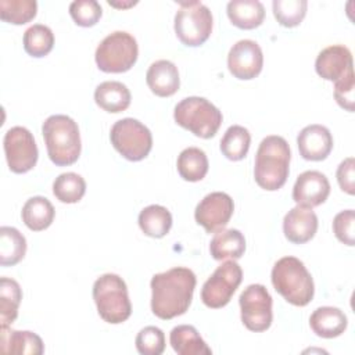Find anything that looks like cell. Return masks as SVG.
<instances>
[{
  "label": "cell",
  "mask_w": 355,
  "mask_h": 355,
  "mask_svg": "<svg viewBox=\"0 0 355 355\" xmlns=\"http://www.w3.org/2000/svg\"><path fill=\"white\" fill-rule=\"evenodd\" d=\"M354 89H355L354 72L334 82V98L340 107H343L349 112L354 111V104H355Z\"/></svg>",
  "instance_id": "cell-39"
},
{
  "label": "cell",
  "mask_w": 355,
  "mask_h": 355,
  "mask_svg": "<svg viewBox=\"0 0 355 355\" xmlns=\"http://www.w3.org/2000/svg\"><path fill=\"white\" fill-rule=\"evenodd\" d=\"M272 284L275 290L295 306L308 305L315 294L311 273L295 257L280 258L272 269Z\"/></svg>",
  "instance_id": "cell-4"
},
{
  "label": "cell",
  "mask_w": 355,
  "mask_h": 355,
  "mask_svg": "<svg viewBox=\"0 0 355 355\" xmlns=\"http://www.w3.org/2000/svg\"><path fill=\"white\" fill-rule=\"evenodd\" d=\"M139 226L148 237L161 239L166 236L172 227V215L162 205H148L139 214Z\"/></svg>",
  "instance_id": "cell-27"
},
{
  "label": "cell",
  "mask_w": 355,
  "mask_h": 355,
  "mask_svg": "<svg viewBox=\"0 0 355 355\" xmlns=\"http://www.w3.org/2000/svg\"><path fill=\"white\" fill-rule=\"evenodd\" d=\"M175 14V33L178 39L190 47L204 44L212 32V14L201 1H179Z\"/></svg>",
  "instance_id": "cell-8"
},
{
  "label": "cell",
  "mask_w": 355,
  "mask_h": 355,
  "mask_svg": "<svg viewBox=\"0 0 355 355\" xmlns=\"http://www.w3.org/2000/svg\"><path fill=\"white\" fill-rule=\"evenodd\" d=\"M241 322L251 331H265L270 327L272 297L263 284H250L239 298Z\"/></svg>",
  "instance_id": "cell-11"
},
{
  "label": "cell",
  "mask_w": 355,
  "mask_h": 355,
  "mask_svg": "<svg viewBox=\"0 0 355 355\" xmlns=\"http://www.w3.org/2000/svg\"><path fill=\"white\" fill-rule=\"evenodd\" d=\"M306 0H273V15L282 26L294 28L306 14Z\"/></svg>",
  "instance_id": "cell-35"
},
{
  "label": "cell",
  "mask_w": 355,
  "mask_h": 355,
  "mask_svg": "<svg viewBox=\"0 0 355 355\" xmlns=\"http://www.w3.org/2000/svg\"><path fill=\"white\" fill-rule=\"evenodd\" d=\"M330 194V183L319 171L302 172L293 187V200L297 205L313 208L323 204Z\"/></svg>",
  "instance_id": "cell-15"
},
{
  "label": "cell",
  "mask_w": 355,
  "mask_h": 355,
  "mask_svg": "<svg viewBox=\"0 0 355 355\" xmlns=\"http://www.w3.org/2000/svg\"><path fill=\"white\" fill-rule=\"evenodd\" d=\"M136 349L143 355H161L165 351V334L159 327L147 326L136 336Z\"/></svg>",
  "instance_id": "cell-36"
},
{
  "label": "cell",
  "mask_w": 355,
  "mask_h": 355,
  "mask_svg": "<svg viewBox=\"0 0 355 355\" xmlns=\"http://www.w3.org/2000/svg\"><path fill=\"white\" fill-rule=\"evenodd\" d=\"M250 144H251L250 132L244 126L233 125L225 132L220 140V151L227 159L240 161L247 155L250 150Z\"/></svg>",
  "instance_id": "cell-31"
},
{
  "label": "cell",
  "mask_w": 355,
  "mask_h": 355,
  "mask_svg": "<svg viewBox=\"0 0 355 355\" xmlns=\"http://www.w3.org/2000/svg\"><path fill=\"white\" fill-rule=\"evenodd\" d=\"M49 158L58 166L72 165L80 155V135L76 122L67 115H51L42 126Z\"/></svg>",
  "instance_id": "cell-3"
},
{
  "label": "cell",
  "mask_w": 355,
  "mask_h": 355,
  "mask_svg": "<svg viewBox=\"0 0 355 355\" xmlns=\"http://www.w3.org/2000/svg\"><path fill=\"white\" fill-rule=\"evenodd\" d=\"M300 154L306 161H323L333 148L330 130L323 125H308L297 137Z\"/></svg>",
  "instance_id": "cell-17"
},
{
  "label": "cell",
  "mask_w": 355,
  "mask_h": 355,
  "mask_svg": "<svg viewBox=\"0 0 355 355\" xmlns=\"http://www.w3.org/2000/svg\"><path fill=\"white\" fill-rule=\"evenodd\" d=\"M348 320L345 313L336 306H320L309 318L312 331L322 338H334L341 336L347 329Z\"/></svg>",
  "instance_id": "cell-21"
},
{
  "label": "cell",
  "mask_w": 355,
  "mask_h": 355,
  "mask_svg": "<svg viewBox=\"0 0 355 355\" xmlns=\"http://www.w3.org/2000/svg\"><path fill=\"white\" fill-rule=\"evenodd\" d=\"M196 283L194 272L183 266L154 275L150 282L153 313L164 320L183 315L191 304Z\"/></svg>",
  "instance_id": "cell-1"
},
{
  "label": "cell",
  "mask_w": 355,
  "mask_h": 355,
  "mask_svg": "<svg viewBox=\"0 0 355 355\" xmlns=\"http://www.w3.org/2000/svg\"><path fill=\"white\" fill-rule=\"evenodd\" d=\"M178 172L187 182H198L208 172V158L205 153L197 147L184 148L178 157Z\"/></svg>",
  "instance_id": "cell-29"
},
{
  "label": "cell",
  "mask_w": 355,
  "mask_h": 355,
  "mask_svg": "<svg viewBox=\"0 0 355 355\" xmlns=\"http://www.w3.org/2000/svg\"><path fill=\"white\" fill-rule=\"evenodd\" d=\"M94 101L107 112H122L130 105V92L121 82L107 80L96 87Z\"/></svg>",
  "instance_id": "cell-23"
},
{
  "label": "cell",
  "mask_w": 355,
  "mask_h": 355,
  "mask_svg": "<svg viewBox=\"0 0 355 355\" xmlns=\"http://www.w3.org/2000/svg\"><path fill=\"white\" fill-rule=\"evenodd\" d=\"M26 252V240L24 234L11 226L0 229V265L12 266L18 263Z\"/></svg>",
  "instance_id": "cell-28"
},
{
  "label": "cell",
  "mask_w": 355,
  "mask_h": 355,
  "mask_svg": "<svg viewBox=\"0 0 355 355\" xmlns=\"http://www.w3.org/2000/svg\"><path fill=\"white\" fill-rule=\"evenodd\" d=\"M354 223H355V212L354 209H345L338 212L333 219V232L336 237L352 247L355 244V234H354Z\"/></svg>",
  "instance_id": "cell-38"
},
{
  "label": "cell",
  "mask_w": 355,
  "mask_h": 355,
  "mask_svg": "<svg viewBox=\"0 0 355 355\" xmlns=\"http://www.w3.org/2000/svg\"><path fill=\"white\" fill-rule=\"evenodd\" d=\"M8 168L14 173L29 172L37 162V146L33 135L24 126L8 129L3 140Z\"/></svg>",
  "instance_id": "cell-12"
},
{
  "label": "cell",
  "mask_w": 355,
  "mask_h": 355,
  "mask_svg": "<svg viewBox=\"0 0 355 355\" xmlns=\"http://www.w3.org/2000/svg\"><path fill=\"white\" fill-rule=\"evenodd\" d=\"M114 148L129 161L144 159L153 147V136L150 129L140 121L123 118L116 121L110 132Z\"/></svg>",
  "instance_id": "cell-9"
},
{
  "label": "cell",
  "mask_w": 355,
  "mask_h": 355,
  "mask_svg": "<svg viewBox=\"0 0 355 355\" xmlns=\"http://www.w3.org/2000/svg\"><path fill=\"white\" fill-rule=\"evenodd\" d=\"M337 182L343 191L352 196L355 193V161L352 157L345 158L337 168Z\"/></svg>",
  "instance_id": "cell-40"
},
{
  "label": "cell",
  "mask_w": 355,
  "mask_h": 355,
  "mask_svg": "<svg viewBox=\"0 0 355 355\" xmlns=\"http://www.w3.org/2000/svg\"><path fill=\"white\" fill-rule=\"evenodd\" d=\"M136 3H137V1H130L129 4H123V3L121 4V3H114V1H108V4H110V6H114V7H122V8H123V7H130V6H135Z\"/></svg>",
  "instance_id": "cell-41"
},
{
  "label": "cell",
  "mask_w": 355,
  "mask_h": 355,
  "mask_svg": "<svg viewBox=\"0 0 355 355\" xmlns=\"http://www.w3.org/2000/svg\"><path fill=\"white\" fill-rule=\"evenodd\" d=\"M245 251V239L237 229H226L215 233L209 244V252L214 259H239Z\"/></svg>",
  "instance_id": "cell-25"
},
{
  "label": "cell",
  "mask_w": 355,
  "mask_h": 355,
  "mask_svg": "<svg viewBox=\"0 0 355 355\" xmlns=\"http://www.w3.org/2000/svg\"><path fill=\"white\" fill-rule=\"evenodd\" d=\"M37 3L35 0H0V18L4 22L22 25L36 17Z\"/></svg>",
  "instance_id": "cell-34"
},
{
  "label": "cell",
  "mask_w": 355,
  "mask_h": 355,
  "mask_svg": "<svg viewBox=\"0 0 355 355\" xmlns=\"http://www.w3.org/2000/svg\"><path fill=\"white\" fill-rule=\"evenodd\" d=\"M139 47L136 39L122 31L105 36L96 49V64L98 69L108 73L129 71L137 61Z\"/></svg>",
  "instance_id": "cell-7"
},
{
  "label": "cell",
  "mask_w": 355,
  "mask_h": 355,
  "mask_svg": "<svg viewBox=\"0 0 355 355\" xmlns=\"http://www.w3.org/2000/svg\"><path fill=\"white\" fill-rule=\"evenodd\" d=\"M93 300L100 318L107 323H122L132 313L126 283L115 273H105L94 282Z\"/></svg>",
  "instance_id": "cell-5"
},
{
  "label": "cell",
  "mask_w": 355,
  "mask_h": 355,
  "mask_svg": "<svg viewBox=\"0 0 355 355\" xmlns=\"http://www.w3.org/2000/svg\"><path fill=\"white\" fill-rule=\"evenodd\" d=\"M316 73L331 82H337L345 75L354 72L352 54L348 47L334 44L323 49L315 61Z\"/></svg>",
  "instance_id": "cell-16"
},
{
  "label": "cell",
  "mask_w": 355,
  "mask_h": 355,
  "mask_svg": "<svg viewBox=\"0 0 355 355\" xmlns=\"http://www.w3.org/2000/svg\"><path fill=\"white\" fill-rule=\"evenodd\" d=\"M22 300L19 284L10 277L0 279V324L8 327L18 316V308Z\"/></svg>",
  "instance_id": "cell-30"
},
{
  "label": "cell",
  "mask_w": 355,
  "mask_h": 355,
  "mask_svg": "<svg viewBox=\"0 0 355 355\" xmlns=\"http://www.w3.org/2000/svg\"><path fill=\"white\" fill-rule=\"evenodd\" d=\"M69 14L76 25L89 28L98 22L103 10L96 0H75L69 4Z\"/></svg>",
  "instance_id": "cell-37"
},
{
  "label": "cell",
  "mask_w": 355,
  "mask_h": 355,
  "mask_svg": "<svg viewBox=\"0 0 355 355\" xmlns=\"http://www.w3.org/2000/svg\"><path fill=\"white\" fill-rule=\"evenodd\" d=\"M233 211L234 204L232 197L222 191H214L197 204L194 218L207 233H216L229 223Z\"/></svg>",
  "instance_id": "cell-13"
},
{
  "label": "cell",
  "mask_w": 355,
  "mask_h": 355,
  "mask_svg": "<svg viewBox=\"0 0 355 355\" xmlns=\"http://www.w3.org/2000/svg\"><path fill=\"white\" fill-rule=\"evenodd\" d=\"M318 230V216L312 208L297 205L283 219V232L288 241L304 244L313 239Z\"/></svg>",
  "instance_id": "cell-18"
},
{
  "label": "cell",
  "mask_w": 355,
  "mask_h": 355,
  "mask_svg": "<svg viewBox=\"0 0 355 355\" xmlns=\"http://www.w3.org/2000/svg\"><path fill=\"white\" fill-rule=\"evenodd\" d=\"M0 351L3 354L15 355H42L44 345L42 338L32 331L24 330H10L8 327H1L0 331Z\"/></svg>",
  "instance_id": "cell-20"
},
{
  "label": "cell",
  "mask_w": 355,
  "mask_h": 355,
  "mask_svg": "<svg viewBox=\"0 0 355 355\" xmlns=\"http://www.w3.org/2000/svg\"><path fill=\"white\" fill-rule=\"evenodd\" d=\"M290 147L282 136H266L257 151L254 178L257 184L268 191L283 187L290 172Z\"/></svg>",
  "instance_id": "cell-2"
},
{
  "label": "cell",
  "mask_w": 355,
  "mask_h": 355,
  "mask_svg": "<svg viewBox=\"0 0 355 355\" xmlns=\"http://www.w3.org/2000/svg\"><path fill=\"white\" fill-rule=\"evenodd\" d=\"M150 90L158 97L173 96L180 86L178 67L168 60H158L150 65L146 73Z\"/></svg>",
  "instance_id": "cell-19"
},
{
  "label": "cell",
  "mask_w": 355,
  "mask_h": 355,
  "mask_svg": "<svg viewBox=\"0 0 355 355\" xmlns=\"http://www.w3.org/2000/svg\"><path fill=\"white\" fill-rule=\"evenodd\" d=\"M53 193L61 202L73 204L80 201L85 196L86 182L75 172L61 173L53 183Z\"/></svg>",
  "instance_id": "cell-32"
},
{
  "label": "cell",
  "mask_w": 355,
  "mask_h": 355,
  "mask_svg": "<svg viewBox=\"0 0 355 355\" xmlns=\"http://www.w3.org/2000/svg\"><path fill=\"white\" fill-rule=\"evenodd\" d=\"M263 65V55L259 44L244 39L234 43L227 54V68L230 73L241 80H250L259 75Z\"/></svg>",
  "instance_id": "cell-14"
},
{
  "label": "cell",
  "mask_w": 355,
  "mask_h": 355,
  "mask_svg": "<svg viewBox=\"0 0 355 355\" xmlns=\"http://www.w3.org/2000/svg\"><path fill=\"white\" fill-rule=\"evenodd\" d=\"M21 215L28 229L33 232H42L53 223L55 211L53 204L46 197L36 196L24 204Z\"/></svg>",
  "instance_id": "cell-26"
},
{
  "label": "cell",
  "mask_w": 355,
  "mask_h": 355,
  "mask_svg": "<svg viewBox=\"0 0 355 355\" xmlns=\"http://www.w3.org/2000/svg\"><path fill=\"white\" fill-rule=\"evenodd\" d=\"M226 12L230 22L240 29L258 28L265 18V8L258 0H232Z\"/></svg>",
  "instance_id": "cell-22"
},
{
  "label": "cell",
  "mask_w": 355,
  "mask_h": 355,
  "mask_svg": "<svg viewBox=\"0 0 355 355\" xmlns=\"http://www.w3.org/2000/svg\"><path fill=\"white\" fill-rule=\"evenodd\" d=\"M54 46V35L46 25L36 24L29 26L24 33L25 51L36 58L47 55Z\"/></svg>",
  "instance_id": "cell-33"
},
{
  "label": "cell",
  "mask_w": 355,
  "mask_h": 355,
  "mask_svg": "<svg viewBox=\"0 0 355 355\" xmlns=\"http://www.w3.org/2000/svg\"><path fill=\"white\" fill-rule=\"evenodd\" d=\"M169 341L178 355H211V348L194 326L179 324L171 330Z\"/></svg>",
  "instance_id": "cell-24"
},
{
  "label": "cell",
  "mask_w": 355,
  "mask_h": 355,
  "mask_svg": "<svg viewBox=\"0 0 355 355\" xmlns=\"http://www.w3.org/2000/svg\"><path fill=\"white\" fill-rule=\"evenodd\" d=\"M241 280L243 270L240 265L234 262V259L223 262L204 283L201 288L202 302L212 309L227 305Z\"/></svg>",
  "instance_id": "cell-10"
},
{
  "label": "cell",
  "mask_w": 355,
  "mask_h": 355,
  "mask_svg": "<svg viewBox=\"0 0 355 355\" xmlns=\"http://www.w3.org/2000/svg\"><path fill=\"white\" fill-rule=\"evenodd\" d=\"M175 122L201 139H211L222 123V112L204 97H186L173 111Z\"/></svg>",
  "instance_id": "cell-6"
}]
</instances>
